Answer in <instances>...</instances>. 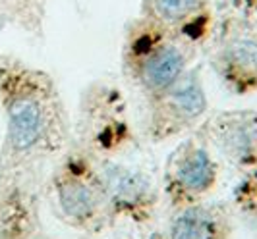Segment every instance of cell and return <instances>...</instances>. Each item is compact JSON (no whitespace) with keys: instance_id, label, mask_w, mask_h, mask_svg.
Instances as JSON below:
<instances>
[{"instance_id":"cell-10","label":"cell","mask_w":257,"mask_h":239,"mask_svg":"<svg viewBox=\"0 0 257 239\" xmlns=\"http://www.w3.org/2000/svg\"><path fill=\"white\" fill-rule=\"evenodd\" d=\"M232 60L242 66L244 70H255L257 68V45L255 43H238L234 47V52H232Z\"/></svg>"},{"instance_id":"cell-3","label":"cell","mask_w":257,"mask_h":239,"mask_svg":"<svg viewBox=\"0 0 257 239\" xmlns=\"http://www.w3.org/2000/svg\"><path fill=\"white\" fill-rule=\"evenodd\" d=\"M172 176L182 193L201 195L215 181V162L203 149L193 147L180 152L172 168Z\"/></svg>"},{"instance_id":"cell-8","label":"cell","mask_w":257,"mask_h":239,"mask_svg":"<svg viewBox=\"0 0 257 239\" xmlns=\"http://www.w3.org/2000/svg\"><path fill=\"white\" fill-rule=\"evenodd\" d=\"M255 124L257 122H232L222 135L224 151L240 160H253L257 156Z\"/></svg>"},{"instance_id":"cell-4","label":"cell","mask_w":257,"mask_h":239,"mask_svg":"<svg viewBox=\"0 0 257 239\" xmlns=\"http://www.w3.org/2000/svg\"><path fill=\"white\" fill-rule=\"evenodd\" d=\"M167 93V110L176 122H190L205 112V93L195 74L182 76Z\"/></svg>"},{"instance_id":"cell-6","label":"cell","mask_w":257,"mask_h":239,"mask_svg":"<svg viewBox=\"0 0 257 239\" xmlns=\"http://www.w3.org/2000/svg\"><path fill=\"white\" fill-rule=\"evenodd\" d=\"M104 189L112 197V201L120 202L122 206H136L142 204L149 195V181L140 174H134L126 168H110L104 172Z\"/></svg>"},{"instance_id":"cell-7","label":"cell","mask_w":257,"mask_h":239,"mask_svg":"<svg viewBox=\"0 0 257 239\" xmlns=\"http://www.w3.org/2000/svg\"><path fill=\"white\" fill-rule=\"evenodd\" d=\"M58 199L66 216L76 222H85L95 218L99 208V197L89 183L81 179H66L58 187Z\"/></svg>"},{"instance_id":"cell-5","label":"cell","mask_w":257,"mask_h":239,"mask_svg":"<svg viewBox=\"0 0 257 239\" xmlns=\"http://www.w3.org/2000/svg\"><path fill=\"white\" fill-rule=\"evenodd\" d=\"M168 239H226V227L209 208L192 206L174 218Z\"/></svg>"},{"instance_id":"cell-2","label":"cell","mask_w":257,"mask_h":239,"mask_svg":"<svg viewBox=\"0 0 257 239\" xmlns=\"http://www.w3.org/2000/svg\"><path fill=\"white\" fill-rule=\"evenodd\" d=\"M184 66L186 56L178 47H159L142 64L143 83L153 93H165L184 76Z\"/></svg>"},{"instance_id":"cell-9","label":"cell","mask_w":257,"mask_h":239,"mask_svg":"<svg viewBox=\"0 0 257 239\" xmlns=\"http://www.w3.org/2000/svg\"><path fill=\"white\" fill-rule=\"evenodd\" d=\"M155 8L167 20H180L195 8V0H155Z\"/></svg>"},{"instance_id":"cell-1","label":"cell","mask_w":257,"mask_h":239,"mask_svg":"<svg viewBox=\"0 0 257 239\" xmlns=\"http://www.w3.org/2000/svg\"><path fill=\"white\" fill-rule=\"evenodd\" d=\"M45 118L43 108L31 97H18L8 108V135L14 149L27 151L31 149L43 133Z\"/></svg>"}]
</instances>
